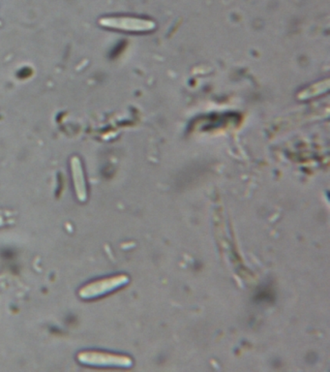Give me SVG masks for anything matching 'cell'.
<instances>
[{"instance_id": "cell-1", "label": "cell", "mask_w": 330, "mask_h": 372, "mask_svg": "<svg viewBox=\"0 0 330 372\" xmlns=\"http://www.w3.org/2000/svg\"><path fill=\"white\" fill-rule=\"evenodd\" d=\"M99 24L103 28L134 33H149L156 28L152 19L135 17H105L99 19Z\"/></svg>"}, {"instance_id": "cell-2", "label": "cell", "mask_w": 330, "mask_h": 372, "mask_svg": "<svg viewBox=\"0 0 330 372\" xmlns=\"http://www.w3.org/2000/svg\"><path fill=\"white\" fill-rule=\"evenodd\" d=\"M127 281L125 276H116L106 277V278L98 279V281L89 282L82 287L79 290V296L82 300H92V299L99 298L118 289Z\"/></svg>"}, {"instance_id": "cell-3", "label": "cell", "mask_w": 330, "mask_h": 372, "mask_svg": "<svg viewBox=\"0 0 330 372\" xmlns=\"http://www.w3.org/2000/svg\"><path fill=\"white\" fill-rule=\"evenodd\" d=\"M77 361L91 366H129L131 361L127 357L105 353L99 351H82L77 356Z\"/></svg>"}, {"instance_id": "cell-4", "label": "cell", "mask_w": 330, "mask_h": 372, "mask_svg": "<svg viewBox=\"0 0 330 372\" xmlns=\"http://www.w3.org/2000/svg\"><path fill=\"white\" fill-rule=\"evenodd\" d=\"M70 167L77 199L81 203H84L87 201V187L81 159L77 157H73L70 160Z\"/></svg>"}]
</instances>
